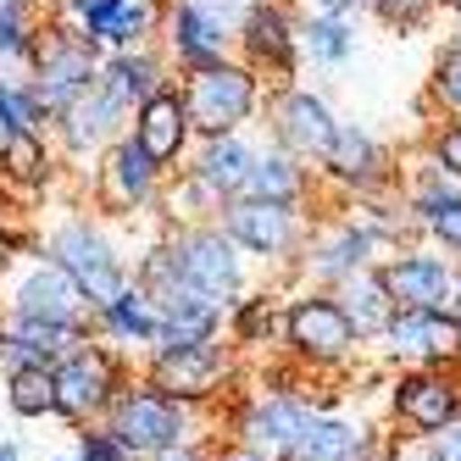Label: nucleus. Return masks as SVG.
<instances>
[{
	"label": "nucleus",
	"instance_id": "1",
	"mask_svg": "<svg viewBox=\"0 0 461 461\" xmlns=\"http://www.w3.org/2000/svg\"><path fill=\"white\" fill-rule=\"evenodd\" d=\"M178 95H184L194 140H212V134H234V128H245L261 112V101H267V84H261L240 56H222V61H212V68L178 73Z\"/></svg>",
	"mask_w": 461,
	"mask_h": 461
},
{
	"label": "nucleus",
	"instance_id": "2",
	"mask_svg": "<svg viewBox=\"0 0 461 461\" xmlns=\"http://www.w3.org/2000/svg\"><path fill=\"white\" fill-rule=\"evenodd\" d=\"M234 56L267 89L294 84V73H301V6L294 0H250L234 34Z\"/></svg>",
	"mask_w": 461,
	"mask_h": 461
},
{
	"label": "nucleus",
	"instance_id": "3",
	"mask_svg": "<svg viewBox=\"0 0 461 461\" xmlns=\"http://www.w3.org/2000/svg\"><path fill=\"white\" fill-rule=\"evenodd\" d=\"M101 45H95L89 34H78V28L68 17L45 12L40 17V34H34V50H28V78H34V89L50 101V112L61 101H73V95L101 73Z\"/></svg>",
	"mask_w": 461,
	"mask_h": 461
},
{
	"label": "nucleus",
	"instance_id": "4",
	"mask_svg": "<svg viewBox=\"0 0 461 461\" xmlns=\"http://www.w3.org/2000/svg\"><path fill=\"white\" fill-rule=\"evenodd\" d=\"M222 234L234 240L245 256H261V261H284L294 250H306V212L289 206V201H256V194H234L222 201Z\"/></svg>",
	"mask_w": 461,
	"mask_h": 461
},
{
	"label": "nucleus",
	"instance_id": "5",
	"mask_svg": "<svg viewBox=\"0 0 461 461\" xmlns=\"http://www.w3.org/2000/svg\"><path fill=\"white\" fill-rule=\"evenodd\" d=\"M128 117H134V106L122 101V95L95 73L73 101H61L56 117H50V134L61 140V150L68 156H89V150H106L112 140L128 134Z\"/></svg>",
	"mask_w": 461,
	"mask_h": 461
},
{
	"label": "nucleus",
	"instance_id": "6",
	"mask_svg": "<svg viewBox=\"0 0 461 461\" xmlns=\"http://www.w3.org/2000/svg\"><path fill=\"white\" fill-rule=\"evenodd\" d=\"M261 112H267L273 145H284L289 156H301V161H322L328 145H334V134H339V117L328 112V101H322V95H312V89H301V84L267 89Z\"/></svg>",
	"mask_w": 461,
	"mask_h": 461
},
{
	"label": "nucleus",
	"instance_id": "7",
	"mask_svg": "<svg viewBox=\"0 0 461 461\" xmlns=\"http://www.w3.org/2000/svg\"><path fill=\"white\" fill-rule=\"evenodd\" d=\"M112 439L128 456H156L184 439V401L167 389H122L112 401Z\"/></svg>",
	"mask_w": 461,
	"mask_h": 461
},
{
	"label": "nucleus",
	"instance_id": "8",
	"mask_svg": "<svg viewBox=\"0 0 461 461\" xmlns=\"http://www.w3.org/2000/svg\"><path fill=\"white\" fill-rule=\"evenodd\" d=\"M50 261H61L73 278H78V289L89 294V306L101 312V306H112L117 294L128 289V273H122V261L112 256V245L95 234L89 222H61L56 234H50Z\"/></svg>",
	"mask_w": 461,
	"mask_h": 461
},
{
	"label": "nucleus",
	"instance_id": "9",
	"mask_svg": "<svg viewBox=\"0 0 461 461\" xmlns=\"http://www.w3.org/2000/svg\"><path fill=\"white\" fill-rule=\"evenodd\" d=\"M156 189H161V167H156V161H150L134 140H128V134L101 150V167H95L89 194H95V206H101L106 217L145 212V206L156 201Z\"/></svg>",
	"mask_w": 461,
	"mask_h": 461
},
{
	"label": "nucleus",
	"instance_id": "10",
	"mask_svg": "<svg viewBox=\"0 0 461 461\" xmlns=\"http://www.w3.org/2000/svg\"><path fill=\"white\" fill-rule=\"evenodd\" d=\"M167 245L184 261V273L201 284L212 301H234V294H240L245 267H240V245L222 234V222H184Z\"/></svg>",
	"mask_w": 461,
	"mask_h": 461
},
{
	"label": "nucleus",
	"instance_id": "11",
	"mask_svg": "<svg viewBox=\"0 0 461 461\" xmlns=\"http://www.w3.org/2000/svg\"><path fill=\"white\" fill-rule=\"evenodd\" d=\"M284 339L306 361H345L356 350V328L334 294H301L284 312Z\"/></svg>",
	"mask_w": 461,
	"mask_h": 461
},
{
	"label": "nucleus",
	"instance_id": "12",
	"mask_svg": "<svg viewBox=\"0 0 461 461\" xmlns=\"http://www.w3.org/2000/svg\"><path fill=\"white\" fill-rule=\"evenodd\" d=\"M156 45L167 50L173 73H194V68H212V61L234 56V34H228V28H217L206 12H194L189 0H167Z\"/></svg>",
	"mask_w": 461,
	"mask_h": 461
},
{
	"label": "nucleus",
	"instance_id": "13",
	"mask_svg": "<svg viewBox=\"0 0 461 461\" xmlns=\"http://www.w3.org/2000/svg\"><path fill=\"white\" fill-rule=\"evenodd\" d=\"M128 140H134V145H140V150L156 161L161 173H173L178 161L189 156L194 128H189V112H184V95H178V84L134 106V117H128Z\"/></svg>",
	"mask_w": 461,
	"mask_h": 461
},
{
	"label": "nucleus",
	"instance_id": "14",
	"mask_svg": "<svg viewBox=\"0 0 461 461\" xmlns=\"http://www.w3.org/2000/svg\"><path fill=\"white\" fill-rule=\"evenodd\" d=\"M384 339L394 356L411 361H461V322L456 312H434V306H394Z\"/></svg>",
	"mask_w": 461,
	"mask_h": 461
},
{
	"label": "nucleus",
	"instance_id": "15",
	"mask_svg": "<svg viewBox=\"0 0 461 461\" xmlns=\"http://www.w3.org/2000/svg\"><path fill=\"white\" fill-rule=\"evenodd\" d=\"M317 167L334 178L339 189H356V194H373V189H384L394 178L389 150L361 122H339V134H334V145H328V156L317 161Z\"/></svg>",
	"mask_w": 461,
	"mask_h": 461
},
{
	"label": "nucleus",
	"instance_id": "16",
	"mask_svg": "<svg viewBox=\"0 0 461 461\" xmlns=\"http://www.w3.org/2000/svg\"><path fill=\"white\" fill-rule=\"evenodd\" d=\"M12 312L50 317V322H84L95 306H89V294L78 289V278L61 267V261H34L28 278L12 289Z\"/></svg>",
	"mask_w": 461,
	"mask_h": 461
},
{
	"label": "nucleus",
	"instance_id": "17",
	"mask_svg": "<svg viewBox=\"0 0 461 461\" xmlns=\"http://www.w3.org/2000/svg\"><path fill=\"white\" fill-rule=\"evenodd\" d=\"M56 411L61 417H89V411H101L112 401V389H117V373H112V356L106 350H68L56 361Z\"/></svg>",
	"mask_w": 461,
	"mask_h": 461
},
{
	"label": "nucleus",
	"instance_id": "18",
	"mask_svg": "<svg viewBox=\"0 0 461 461\" xmlns=\"http://www.w3.org/2000/svg\"><path fill=\"white\" fill-rule=\"evenodd\" d=\"M378 273H384V284H389V294H394V306H434V312H439V306L450 312L456 284H461V273L450 267V261L422 256V250L389 256Z\"/></svg>",
	"mask_w": 461,
	"mask_h": 461
},
{
	"label": "nucleus",
	"instance_id": "19",
	"mask_svg": "<svg viewBox=\"0 0 461 461\" xmlns=\"http://www.w3.org/2000/svg\"><path fill=\"white\" fill-rule=\"evenodd\" d=\"M373 250H378V240H373L367 222H356V217L334 222V228H322V234H306V273L334 289L345 273L373 267Z\"/></svg>",
	"mask_w": 461,
	"mask_h": 461
},
{
	"label": "nucleus",
	"instance_id": "20",
	"mask_svg": "<svg viewBox=\"0 0 461 461\" xmlns=\"http://www.w3.org/2000/svg\"><path fill=\"white\" fill-rule=\"evenodd\" d=\"M250 161H256V145L240 134H212V140H201V150H194V161H189V178H194V189H206L212 201L222 206V201H234V194L245 189V173H250Z\"/></svg>",
	"mask_w": 461,
	"mask_h": 461
},
{
	"label": "nucleus",
	"instance_id": "21",
	"mask_svg": "<svg viewBox=\"0 0 461 461\" xmlns=\"http://www.w3.org/2000/svg\"><path fill=\"white\" fill-rule=\"evenodd\" d=\"M101 78L122 95L128 106H140V101H150V95H161V89H173V84H178L167 50H161L156 40L128 45V50H106V56H101Z\"/></svg>",
	"mask_w": 461,
	"mask_h": 461
},
{
	"label": "nucleus",
	"instance_id": "22",
	"mask_svg": "<svg viewBox=\"0 0 461 461\" xmlns=\"http://www.w3.org/2000/svg\"><path fill=\"white\" fill-rule=\"evenodd\" d=\"M222 378V345L212 339H194L178 350H156V389L178 394V401H194V394H212Z\"/></svg>",
	"mask_w": 461,
	"mask_h": 461
},
{
	"label": "nucleus",
	"instance_id": "23",
	"mask_svg": "<svg viewBox=\"0 0 461 461\" xmlns=\"http://www.w3.org/2000/svg\"><path fill=\"white\" fill-rule=\"evenodd\" d=\"M328 294L345 306V317H350V328H356V339H384V328H389V317H394V294H389V284H384L378 267H356V273H345Z\"/></svg>",
	"mask_w": 461,
	"mask_h": 461
},
{
	"label": "nucleus",
	"instance_id": "24",
	"mask_svg": "<svg viewBox=\"0 0 461 461\" xmlns=\"http://www.w3.org/2000/svg\"><path fill=\"white\" fill-rule=\"evenodd\" d=\"M306 422H312V406L306 401H261V406L245 411L240 434H245V450L267 456V461H284L289 445L306 434Z\"/></svg>",
	"mask_w": 461,
	"mask_h": 461
},
{
	"label": "nucleus",
	"instance_id": "25",
	"mask_svg": "<svg viewBox=\"0 0 461 461\" xmlns=\"http://www.w3.org/2000/svg\"><path fill=\"white\" fill-rule=\"evenodd\" d=\"M240 194H256V201H289V206H306L312 194V161L289 156L284 145H267L256 150L250 173H245V189Z\"/></svg>",
	"mask_w": 461,
	"mask_h": 461
},
{
	"label": "nucleus",
	"instance_id": "26",
	"mask_svg": "<svg viewBox=\"0 0 461 461\" xmlns=\"http://www.w3.org/2000/svg\"><path fill=\"white\" fill-rule=\"evenodd\" d=\"M350 56H356V23L345 12L301 6V61H312V68H345Z\"/></svg>",
	"mask_w": 461,
	"mask_h": 461
},
{
	"label": "nucleus",
	"instance_id": "27",
	"mask_svg": "<svg viewBox=\"0 0 461 461\" xmlns=\"http://www.w3.org/2000/svg\"><path fill=\"white\" fill-rule=\"evenodd\" d=\"M394 411H401V422L434 434V428H445L456 417V389L434 373H411V378L394 384Z\"/></svg>",
	"mask_w": 461,
	"mask_h": 461
},
{
	"label": "nucleus",
	"instance_id": "28",
	"mask_svg": "<svg viewBox=\"0 0 461 461\" xmlns=\"http://www.w3.org/2000/svg\"><path fill=\"white\" fill-rule=\"evenodd\" d=\"M367 450H373V439L361 428L334 422V417H312L306 434L289 445L284 461H367Z\"/></svg>",
	"mask_w": 461,
	"mask_h": 461
},
{
	"label": "nucleus",
	"instance_id": "29",
	"mask_svg": "<svg viewBox=\"0 0 461 461\" xmlns=\"http://www.w3.org/2000/svg\"><path fill=\"white\" fill-rule=\"evenodd\" d=\"M50 145L45 134H34V128H17V134L0 140V184H12V189H45L50 184Z\"/></svg>",
	"mask_w": 461,
	"mask_h": 461
},
{
	"label": "nucleus",
	"instance_id": "30",
	"mask_svg": "<svg viewBox=\"0 0 461 461\" xmlns=\"http://www.w3.org/2000/svg\"><path fill=\"white\" fill-rule=\"evenodd\" d=\"M95 317H101L106 334H117V339H140V345H156V328H161L156 301H150L140 284H128L117 301H112V306H101Z\"/></svg>",
	"mask_w": 461,
	"mask_h": 461
},
{
	"label": "nucleus",
	"instance_id": "31",
	"mask_svg": "<svg viewBox=\"0 0 461 461\" xmlns=\"http://www.w3.org/2000/svg\"><path fill=\"white\" fill-rule=\"evenodd\" d=\"M428 106H439L445 117H461V34H450L434 50V68H428Z\"/></svg>",
	"mask_w": 461,
	"mask_h": 461
},
{
	"label": "nucleus",
	"instance_id": "32",
	"mask_svg": "<svg viewBox=\"0 0 461 461\" xmlns=\"http://www.w3.org/2000/svg\"><path fill=\"white\" fill-rule=\"evenodd\" d=\"M6 401H12L17 417H45V411H56V373L45 367V361H34V367H17Z\"/></svg>",
	"mask_w": 461,
	"mask_h": 461
},
{
	"label": "nucleus",
	"instance_id": "33",
	"mask_svg": "<svg viewBox=\"0 0 461 461\" xmlns=\"http://www.w3.org/2000/svg\"><path fill=\"white\" fill-rule=\"evenodd\" d=\"M34 34H40V12L0 0V56H6V61H28V50H34Z\"/></svg>",
	"mask_w": 461,
	"mask_h": 461
},
{
	"label": "nucleus",
	"instance_id": "34",
	"mask_svg": "<svg viewBox=\"0 0 461 461\" xmlns=\"http://www.w3.org/2000/svg\"><path fill=\"white\" fill-rule=\"evenodd\" d=\"M367 12L384 28H394V34H417V28L439 17V0H367Z\"/></svg>",
	"mask_w": 461,
	"mask_h": 461
},
{
	"label": "nucleus",
	"instance_id": "35",
	"mask_svg": "<svg viewBox=\"0 0 461 461\" xmlns=\"http://www.w3.org/2000/svg\"><path fill=\"white\" fill-rule=\"evenodd\" d=\"M273 334H278V306L267 301V294L240 301V312H234V339L240 345H267Z\"/></svg>",
	"mask_w": 461,
	"mask_h": 461
},
{
	"label": "nucleus",
	"instance_id": "36",
	"mask_svg": "<svg viewBox=\"0 0 461 461\" xmlns=\"http://www.w3.org/2000/svg\"><path fill=\"white\" fill-rule=\"evenodd\" d=\"M422 150L434 156L439 167H450V173L461 178V117H445V122L428 128V145H422Z\"/></svg>",
	"mask_w": 461,
	"mask_h": 461
},
{
	"label": "nucleus",
	"instance_id": "37",
	"mask_svg": "<svg viewBox=\"0 0 461 461\" xmlns=\"http://www.w3.org/2000/svg\"><path fill=\"white\" fill-rule=\"evenodd\" d=\"M422 228H428V234H434L439 245L461 250V201H450V206H439V212H428V217H422Z\"/></svg>",
	"mask_w": 461,
	"mask_h": 461
},
{
	"label": "nucleus",
	"instance_id": "38",
	"mask_svg": "<svg viewBox=\"0 0 461 461\" xmlns=\"http://www.w3.org/2000/svg\"><path fill=\"white\" fill-rule=\"evenodd\" d=\"M23 128V101H17V78H0V140Z\"/></svg>",
	"mask_w": 461,
	"mask_h": 461
},
{
	"label": "nucleus",
	"instance_id": "39",
	"mask_svg": "<svg viewBox=\"0 0 461 461\" xmlns=\"http://www.w3.org/2000/svg\"><path fill=\"white\" fill-rule=\"evenodd\" d=\"M428 450H434V461H461V422L450 417L445 428H434V445Z\"/></svg>",
	"mask_w": 461,
	"mask_h": 461
},
{
	"label": "nucleus",
	"instance_id": "40",
	"mask_svg": "<svg viewBox=\"0 0 461 461\" xmlns=\"http://www.w3.org/2000/svg\"><path fill=\"white\" fill-rule=\"evenodd\" d=\"M84 461H128V450L112 434H84Z\"/></svg>",
	"mask_w": 461,
	"mask_h": 461
},
{
	"label": "nucleus",
	"instance_id": "41",
	"mask_svg": "<svg viewBox=\"0 0 461 461\" xmlns=\"http://www.w3.org/2000/svg\"><path fill=\"white\" fill-rule=\"evenodd\" d=\"M294 6H312V12H345V17H356V12H367V0H294Z\"/></svg>",
	"mask_w": 461,
	"mask_h": 461
},
{
	"label": "nucleus",
	"instance_id": "42",
	"mask_svg": "<svg viewBox=\"0 0 461 461\" xmlns=\"http://www.w3.org/2000/svg\"><path fill=\"white\" fill-rule=\"evenodd\" d=\"M156 461H201V456L184 450V445H167V450H156Z\"/></svg>",
	"mask_w": 461,
	"mask_h": 461
},
{
	"label": "nucleus",
	"instance_id": "43",
	"mask_svg": "<svg viewBox=\"0 0 461 461\" xmlns=\"http://www.w3.org/2000/svg\"><path fill=\"white\" fill-rule=\"evenodd\" d=\"M394 461H434V450H411V445L401 450V445H394Z\"/></svg>",
	"mask_w": 461,
	"mask_h": 461
},
{
	"label": "nucleus",
	"instance_id": "44",
	"mask_svg": "<svg viewBox=\"0 0 461 461\" xmlns=\"http://www.w3.org/2000/svg\"><path fill=\"white\" fill-rule=\"evenodd\" d=\"M439 12H456L461 17V0H439Z\"/></svg>",
	"mask_w": 461,
	"mask_h": 461
},
{
	"label": "nucleus",
	"instance_id": "45",
	"mask_svg": "<svg viewBox=\"0 0 461 461\" xmlns=\"http://www.w3.org/2000/svg\"><path fill=\"white\" fill-rule=\"evenodd\" d=\"M0 461H17V445H0Z\"/></svg>",
	"mask_w": 461,
	"mask_h": 461
},
{
	"label": "nucleus",
	"instance_id": "46",
	"mask_svg": "<svg viewBox=\"0 0 461 461\" xmlns=\"http://www.w3.org/2000/svg\"><path fill=\"white\" fill-rule=\"evenodd\" d=\"M450 312H456V322H461V284H456V301H450Z\"/></svg>",
	"mask_w": 461,
	"mask_h": 461
}]
</instances>
